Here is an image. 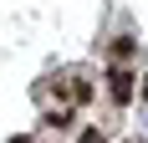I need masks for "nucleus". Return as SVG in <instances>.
<instances>
[{
	"label": "nucleus",
	"mask_w": 148,
	"mask_h": 143,
	"mask_svg": "<svg viewBox=\"0 0 148 143\" xmlns=\"http://www.w3.org/2000/svg\"><path fill=\"white\" fill-rule=\"evenodd\" d=\"M107 87H112V97H118V102H128V97H133V72H128V67L107 72Z\"/></svg>",
	"instance_id": "obj_1"
}]
</instances>
